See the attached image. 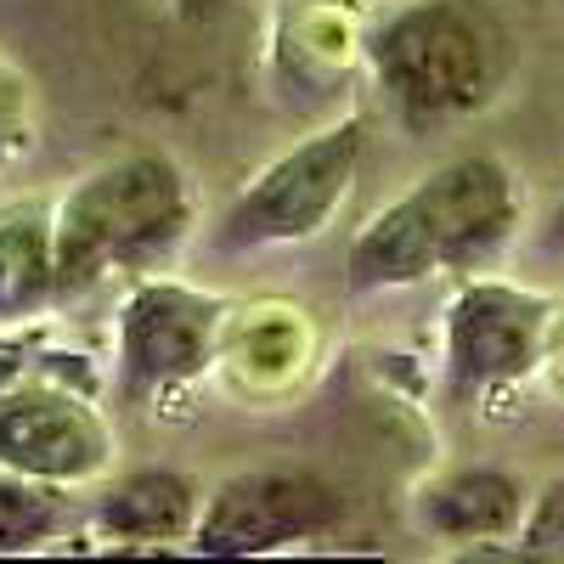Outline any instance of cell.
<instances>
[{"instance_id":"6da1fadb","label":"cell","mask_w":564,"mask_h":564,"mask_svg":"<svg viewBox=\"0 0 564 564\" xmlns=\"http://www.w3.org/2000/svg\"><path fill=\"white\" fill-rule=\"evenodd\" d=\"M525 226V186L497 153H457L417 175L345 249V294L379 300L435 276L491 271Z\"/></svg>"},{"instance_id":"7a4b0ae2","label":"cell","mask_w":564,"mask_h":564,"mask_svg":"<svg viewBox=\"0 0 564 564\" xmlns=\"http://www.w3.org/2000/svg\"><path fill=\"white\" fill-rule=\"evenodd\" d=\"M372 90L406 135H441L502 102L520 34L497 0H401L361 40Z\"/></svg>"},{"instance_id":"3957f363","label":"cell","mask_w":564,"mask_h":564,"mask_svg":"<svg viewBox=\"0 0 564 564\" xmlns=\"http://www.w3.org/2000/svg\"><path fill=\"white\" fill-rule=\"evenodd\" d=\"M198 231V204L186 170L135 148L85 170L63 198H52V294L57 311L90 300L108 282L153 276L181 260Z\"/></svg>"},{"instance_id":"277c9868","label":"cell","mask_w":564,"mask_h":564,"mask_svg":"<svg viewBox=\"0 0 564 564\" xmlns=\"http://www.w3.org/2000/svg\"><path fill=\"white\" fill-rule=\"evenodd\" d=\"M102 401L108 367L45 316L0 327V468L57 491L97 486L119 452Z\"/></svg>"},{"instance_id":"5b68a950","label":"cell","mask_w":564,"mask_h":564,"mask_svg":"<svg viewBox=\"0 0 564 564\" xmlns=\"http://www.w3.org/2000/svg\"><path fill=\"white\" fill-rule=\"evenodd\" d=\"M231 300L193 289L170 271L130 276L113 311V356H108V395L124 412H164L193 395L220 367Z\"/></svg>"},{"instance_id":"8992f818","label":"cell","mask_w":564,"mask_h":564,"mask_svg":"<svg viewBox=\"0 0 564 564\" xmlns=\"http://www.w3.org/2000/svg\"><path fill=\"white\" fill-rule=\"evenodd\" d=\"M558 356V294L502 276H457L441 316V390L475 412L536 384Z\"/></svg>"},{"instance_id":"52a82bcc","label":"cell","mask_w":564,"mask_h":564,"mask_svg":"<svg viewBox=\"0 0 564 564\" xmlns=\"http://www.w3.org/2000/svg\"><path fill=\"white\" fill-rule=\"evenodd\" d=\"M367 159V119L345 113L322 124L316 135L276 153L249 186L231 193L215 215L209 243L220 254H265V249H300L316 243L350 204V186Z\"/></svg>"},{"instance_id":"ba28073f","label":"cell","mask_w":564,"mask_h":564,"mask_svg":"<svg viewBox=\"0 0 564 564\" xmlns=\"http://www.w3.org/2000/svg\"><path fill=\"white\" fill-rule=\"evenodd\" d=\"M345 525V491L311 463L231 468L198 497L186 553L198 558H265L322 542Z\"/></svg>"},{"instance_id":"9c48e42d","label":"cell","mask_w":564,"mask_h":564,"mask_svg":"<svg viewBox=\"0 0 564 564\" xmlns=\"http://www.w3.org/2000/svg\"><path fill=\"white\" fill-rule=\"evenodd\" d=\"M85 525L113 547H186L198 520V497L204 486L170 463H141V468H108V475L90 486Z\"/></svg>"},{"instance_id":"30bf717a","label":"cell","mask_w":564,"mask_h":564,"mask_svg":"<svg viewBox=\"0 0 564 564\" xmlns=\"http://www.w3.org/2000/svg\"><path fill=\"white\" fill-rule=\"evenodd\" d=\"M531 480L502 463H452L412 491V525L435 542H513Z\"/></svg>"},{"instance_id":"8fae6325","label":"cell","mask_w":564,"mask_h":564,"mask_svg":"<svg viewBox=\"0 0 564 564\" xmlns=\"http://www.w3.org/2000/svg\"><path fill=\"white\" fill-rule=\"evenodd\" d=\"M57 316L52 294V198L0 204V327Z\"/></svg>"},{"instance_id":"7c38bea8","label":"cell","mask_w":564,"mask_h":564,"mask_svg":"<svg viewBox=\"0 0 564 564\" xmlns=\"http://www.w3.org/2000/svg\"><path fill=\"white\" fill-rule=\"evenodd\" d=\"M249 322H238V305L226 316V334H220V361H238L243 367V390H282L294 384V372L311 361V327L305 311L294 305H260L243 311Z\"/></svg>"},{"instance_id":"4fadbf2b","label":"cell","mask_w":564,"mask_h":564,"mask_svg":"<svg viewBox=\"0 0 564 564\" xmlns=\"http://www.w3.org/2000/svg\"><path fill=\"white\" fill-rule=\"evenodd\" d=\"M74 531V508L68 491L23 480L12 468H0V558L18 553H40Z\"/></svg>"},{"instance_id":"5bb4252c","label":"cell","mask_w":564,"mask_h":564,"mask_svg":"<svg viewBox=\"0 0 564 564\" xmlns=\"http://www.w3.org/2000/svg\"><path fill=\"white\" fill-rule=\"evenodd\" d=\"M40 141V97H34V79L0 52V175L18 170Z\"/></svg>"},{"instance_id":"9a60e30c","label":"cell","mask_w":564,"mask_h":564,"mask_svg":"<svg viewBox=\"0 0 564 564\" xmlns=\"http://www.w3.org/2000/svg\"><path fill=\"white\" fill-rule=\"evenodd\" d=\"M513 553L564 558V480H547L542 491H531L525 520H520V531H513Z\"/></svg>"},{"instance_id":"2e32d148","label":"cell","mask_w":564,"mask_h":564,"mask_svg":"<svg viewBox=\"0 0 564 564\" xmlns=\"http://www.w3.org/2000/svg\"><path fill=\"white\" fill-rule=\"evenodd\" d=\"M226 7H231V0H175V18L198 29V23H215Z\"/></svg>"}]
</instances>
